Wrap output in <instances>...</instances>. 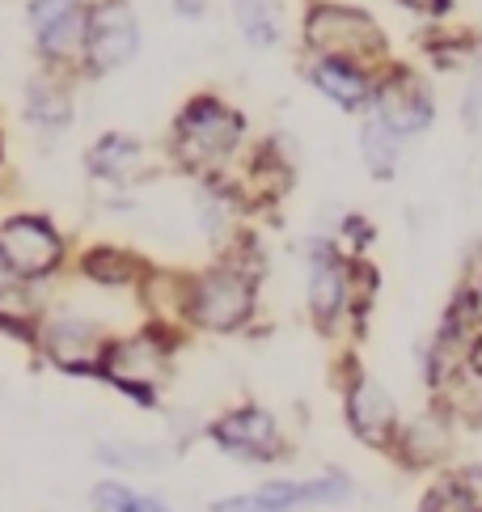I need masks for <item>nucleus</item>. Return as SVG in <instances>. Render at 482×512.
Segmentation results:
<instances>
[{"label": "nucleus", "mask_w": 482, "mask_h": 512, "mask_svg": "<svg viewBox=\"0 0 482 512\" xmlns=\"http://www.w3.org/2000/svg\"><path fill=\"white\" fill-rule=\"evenodd\" d=\"M267 254L258 246V233L246 229L225 254H212L203 267L187 271V309L182 326L191 335H246L258 322V301H263Z\"/></svg>", "instance_id": "nucleus-1"}, {"label": "nucleus", "mask_w": 482, "mask_h": 512, "mask_svg": "<svg viewBox=\"0 0 482 512\" xmlns=\"http://www.w3.org/2000/svg\"><path fill=\"white\" fill-rule=\"evenodd\" d=\"M250 149V119L241 106L220 98L216 89H199L174 111L170 127H165L161 153L170 174L182 178H212L229 174Z\"/></svg>", "instance_id": "nucleus-2"}, {"label": "nucleus", "mask_w": 482, "mask_h": 512, "mask_svg": "<svg viewBox=\"0 0 482 512\" xmlns=\"http://www.w3.org/2000/svg\"><path fill=\"white\" fill-rule=\"evenodd\" d=\"M187 343H191L187 331L148 322V318H140L136 326H123V331L110 339L98 386L119 394L123 402H132L136 411H161L165 390H170V377H174V364H178Z\"/></svg>", "instance_id": "nucleus-3"}, {"label": "nucleus", "mask_w": 482, "mask_h": 512, "mask_svg": "<svg viewBox=\"0 0 482 512\" xmlns=\"http://www.w3.org/2000/svg\"><path fill=\"white\" fill-rule=\"evenodd\" d=\"M115 335L119 331L106 318L89 314V309H81V305H68V301L51 297L30 352L39 356L47 369L64 373V377L98 381L102 364H106V352H110V339Z\"/></svg>", "instance_id": "nucleus-4"}, {"label": "nucleus", "mask_w": 482, "mask_h": 512, "mask_svg": "<svg viewBox=\"0 0 482 512\" xmlns=\"http://www.w3.org/2000/svg\"><path fill=\"white\" fill-rule=\"evenodd\" d=\"M0 254L13 271V280L55 288L72 271V246L68 229L51 212L39 208H9L0 212Z\"/></svg>", "instance_id": "nucleus-5"}, {"label": "nucleus", "mask_w": 482, "mask_h": 512, "mask_svg": "<svg viewBox=\"0 0 482 512\" xmlns=\"http://www.w3.org/2000/svg\"><path fill=\"white\" fill-rule=\"evenodd\" d=\"M301 47L305 56H335L381 72L389 64V39L373 13L339 0H309L301 17Z\"/></svg>", "instance_id": "nucleus-6"}, {"label": "nucleus", "mask_w": 482, "mask_h": 512, "mask_svg": "<svg viewBox=\"0 0 482 512\" xmlns=\"http://www.w3.org/2000/svg\"><path fill=\"white\" fill-rule=\"evenodd\" d=\"M203 441L241 466H280L292 457V441L280 415L263 402H233V407L216 411L203 424Z\"/></svg>", "instance_id": "nucleus-7"}, {"label": "nucleus", "mask_w": 482, "mask_h": 512, "mask_svg": "<svg viewBox=\"0 0 482 512\" xmlns=\"http://www.w3.org/2000/svg\"><path fill=\"white\" fill-rule=\"evenodd\" d=\"M81 170L85 178L102 191H136L144 182L161 178L165 170V153L153 149L144 136L123 132V127H106L81 153Z\"/></svg>", "instance_id": "nucleus-8"}, {"label": "nucleus", "mask_w": 482, "mask_h": 512, "mask_svg": "<svg viewBox=\"0 0 482 512\" xmlns=\"http://www.w3.org/2000/svg\"><path fill=\"white\" fill-rule=\"evenodd\" d=\"M144 47L140 13L132 0H89V39L81 60V81H106L136 64Z\"/></svg>", "instance_id": "nucleus-9"}, {"label": "nucleus", "mask_w": 482, "mask_h": 512, "mask_svg": "<svg viewBox=\"0 0 482 512\" xmlns=\"http://www.w3.org/2000/svg\"><path fill=\"white\" fill-rule=\"evenodd\" d=\"M305 314L322 335H335L351 314V254L335 237L305 242Z\"/></svg>", "instance_id": "nucleus-10"}, {"label": "nucleus", "mask_w": 482, "mask_h": 512, "mask_svg": "<svg viewBox=\"0 0 482 512\" xmlns=\"http://www.w3.org/2000/svg\"><path fill=\"white\" fill-rule=\"evenodd\" d=\"M339 386H343V419H347L351 436L377 453H394L398 432H402V415H398V402L389 398V390L360 369H351Z\"/></svg>", "instance_id": "nucleus-11"}, {"label": "nucleus", "mask_w": 482, "mask_h": 512, "mask_svg": "<svg viewBox=\"0 0 482 512\" xmlns=\"http://www.w3.org/2000/svg\"><path fill=\"white\" fill-rule=\"evenodd\" d=\"M157 267V259L132 242H110V237H94V242L77 246L72 254V280H81L98 292H119V297H136V288L148 280V271Z\"/></svg>", "instance_id": "nucleus-12"}, {"label": "nucleus", "mask_w": 482, "mask_h": 512, "mask_svg": "<svg viewBox=\"0 0 482 512\" xmlns=\"http://www.w3.org/2000/svg\"><path fill=\"white\" fill-rule=\"evenodd\" d=\"M381 123H389L398 136H419L428 132L432 119H436V102H432V89L423 85L411 68L402 64H385L377 72V89H373V111Z\"/></svg>", "instance_id": "nucleus-13"}, {"label": "nucleus", "mask_w": 482, "mask_h": 512, "mask_svg": "<svg viewBox=\"0 0 482 512\" xmlns=\"http://www.w3.org/2000/svg\"><path fill=\"white\" fill-rule=\"evenodd\" d=\"M77 85L64 72L34 68L22 85V119L39 140H60L77 123Z\"/></svg>", "instance_id": "nucleus-14"}, {"label": "nucleus", "mask_w": 482, "mask_h": 512, "mask_svg": "<svg viewBox=\"0 0 482 512\" xmlns=\"http://www.w3.org/2000/svg\"><path fill=\"white\" fill-rule=\"evenodd\" d=\"M85 39H89V0L60 9L55 17H43L30 26L34 60L47 72H64V77L81 81V60H85Z\"/></svg>", "instance_id": "nucleus-15"}, {"label": "nucleus", "mask_w": 482, "mask_h": 512, "mask_svg": "<svg viewBox=\"0 0 482 512\" xmlns=\"http://www.w3.org/2000/svg\"><path fill=\"white\" fill-rule=\"evenodd\" d=\"M305 81L318 89L326 102H335L347 115H368L373 111V89H377V72L351 60L335 56H305Z\"/></svg>", "instance_id": "nucleus-16"}, {"label": "nucleus", "mask_w": 482, "mask_h": 512, "mask_svg": "<svg viewBox=\"0 0 482 512\" xmlns=\"http://www.w3.org/2000/svg\"><path fill=\"white\" fill-rule=\"evenodd\" d=\"M254 496L284 508V512H309V508H339L356 496V483L343 470H322V474H305V479H267L254 487Z\"/></svg>", "instance_id": "nucleus-17"}, {"label": "nucleus", "mask_w": 482, "mask_h": 512, "mask_svg": "<svg viewBox=\"0 0 482 512\" xmlns=\"http://www.w3.org/2000/svg\"><path fill=\"white\" fill-rule=\"evenodd\" d=\"M187 453L178 441H132V436H102L94 441V462L110 474H161Z\"/></svg>", "instance_id": "nucleus-18"}, {"label": "nucleus", "mask_w": 482, "mask_h": 512, "mask_svg": "<svg viewBox=\"0 0 482 512\" xmlns=\"http://www.w3.org/2000/svg\"><path fill=\"white\" fill-rule=\"evenodd\" d=\"M51 305V288L43 284H26V280H9L0 288V339L34 347L39 322Z\"/></svg>", "instance_id": "nucleus-19"}, {"label": "nucleus", "mask_w": 482, "mask_h": 512, "mask_svg": "<svg viewBox=\"0 0 482 512\" xmlns=\"http://www.w3.org/2000/svg\"><path fill=\"white\" fill-rule=\"evenodd\" d=\"M241 43L254 51H275L284 43V0H229Z\"/></svg>", "instance_id": "nucleus-20"}, {"label": "nucleus", "mask_w": 482, "mask_h": 512, "mask_svg": "<svg viewBox=\"0 0 482 512\" xmlns=\"http://www.w3.org/2000/svg\"><path fill=\"white\" fill-rule=\"evenodd\" d=\"M85 504L94 512H174V504L165 496L127 483L123 474H106V479H98L94 487H89Z\"/></svg>", "instance_id": "nucleus-21"}, {"label": "nucleus", "mask_w": 482, "mask_h": 512, "mask_svg": "<svg viewBox=\"0 0 482 512\" xmlns=\"http://www.w3.org/2000/svg\"><path fill=\"white\" fill-rule=\"evenodd\" d=\"M402 140L406 136H398L394 127L381 123L377 115H368L360 123V161H364V170L373 174L377 182H389L398 174V166H402Z\"/></svg>", "instance_id": "nucleus-22"}, {"label": "nucleus", "mask_w": 482, "mask_h": 512, "mask_svg": "<svg viewBox=\"0 0 482 512\" xmlns=\"http://www.w3.org/2000/svg\"><path fill=\"white\" fill-rule=\"evenodd\" d=\"M330 237L343 246V254H351V259H364V250L373 246V225H368L360 212H347L343 221H339V229L330 233Z\"/></svg>", "instance_id": "nucleus-23"}, {"label": "nucleus", "mask_w": 482, "mask_h": 512, "mask_svg": "<svg viewBox=\"0 0 482 512\" xmlns=\"http://www.w3.org/2000/svg\"><path fill=\"white\" fill-rule=\"evenodd\" d=\"M419 512H470L466 500H461V491L453 479H444V483H432L428 487V496L419 500Z\"/></svg>", "instance_id": "nucleus-24"}, {"label": "nucleus", "mask_w": 482, "mask_h": 512, "mask_svg": "<svg viewBox=\"0 0 482 512\" xmlns=\"http://www.w3.org/2000/svg\"><path fill=\"white\" fill-rule=\"evenodd\" d=\"M208 512H284V508H271L254 496V491H233V496H216L208 504Z\"/></svg>", "instance_id": "nucleus-25"}, {"label": "nucleus", "mask_w": 482, "mask_h": 512, "mask_svg": "<svg viewBox=\"0 0 482 512\" xmlns=\"http://www.w3.org/2000/svg\"><path fill=\"white\" fill-rule=\"evenodd\" d=\"M453 483L461 491V500H466L470 512H482V466H461L453 474Z\"/></svg>", "instance_id": "nucleus-26"}, {"label": "nucleus", "mask_w": 482, "mask_h": 512, "mask_svg": "<svg viewBox=\"0 0 482 512\" xmlns=\"http://www.w3.org/2000/svg\"><path fill=\"white\" fill-rule=\"evenodd\" d=\"M482 115V60L474 68V77H470V94H466V123H478Z\"/></svg>", "instance_id": "nucleus-27"}, {"label": "nucleus", "mask_w": 482, "mask_h": 512, "mask_svg": "<svg viewBox=\"0 0 482 512\" xmlns=\"http://www.w3.org/2000/svg\"><path fill=\"white\" fill-rule=\"evenodd\" d=\"M398 5L411 13H423V17H444L453 9V0H398Z\"/></svg>", "instance_id": "nucleus-28"}, {"label": "nucleus", "mask_w": 482, "mask_h": 512, "mask_svg": "<svg viewBox=\"0 0 482 512\" xmlns=\"http://www.w3.org/2000/svg\"><path fill=\"white\" fill-rule=\"evenodd\" d=\"M174 13L182 22H203L208 17V0H174Z\"/></svg>", "instance_id": "nucleus-29"}, {"label": "nucleus", "mask_w": 482, "mask_h": 512, "mask_svg": "<svg viewBox=\"0 0 482 512\" xmlns=\"http://www.w3.org/2000/svg\"><path fill=\"white\" fill-rule=\"evenodd\" d=\"M466 292H470V305H474V318H478V326H482V276H478V280H474V284H470Z\"/></svg>", "instance_id": "nucleus-30"}, {"label": "nucleus", "mask_w": 482, "mask_h": 512, "mask_svg": "<svg viewBox=\"0 0 482 512\" xmlns=\"http://www.w3.org/2000/svg\"><path fill=\"white\" fill-rule=\"evenodd\" d=\"M13 280V271H9V263H5V254H0V288H5Z\"/></svg>", "instance_id": "nucleus-31"}, {"label": "nucleus", "mask_w": 482, "mask_h": 512, "mask_svg": "<svg viewBox=\"0 0 482 512\" xmlns=\"http://www.w3.org/2000/svg\"><path fill=\"white\" fill-rule=\"evenodd\" d=\"M0 187H5V157H0Z\"/></svg>", "instance_id": "nucleus-32"}, {"label": "nucleus", "mask_w": 482, "mask_h": 512, "mask_svg": "<svg viewBox=\"0 0 482 512\" xmlns=\"http://www.w3.org/2000/svg\"><path fill=\"white\" fill-rule=\"evenodd\" d=\"M0 157H5V132H0Z\"/></svg>", "instance_id": "nucleus-33"}]
</instances>
